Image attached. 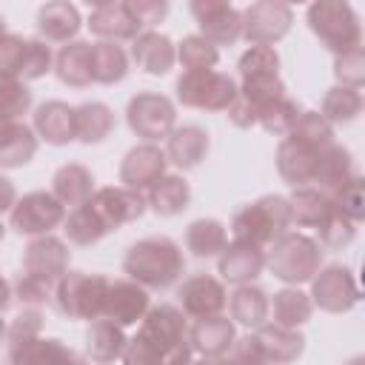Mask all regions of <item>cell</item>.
<instances>
[{"label": "cell", "instance_id": "6da1fadb", "mask_svg": "<svg viewBox=\"0 0 365 365\" xmlns=\"http://www.w3.org/2000/svg\"><path fill=\"white\" fill-rule=\"evenodd\" d=\"M188 319L177 305H151L137 334L125 342L123 365H188L191 362Z\"/></svg>", "mask_w": 365, "mask_h": 365}, {"label": "cell", "instance_id": "7a4b0ae2", "mask_svg": "<svg viewBox=\"0 0 365 365\" xmlns=\"http://www.w3.org/2000/svg\"><path fill=\"white\" fill-rule=\"evenodd\" d=\"M123 271L131 282L143 285L145 291H165L185 274L182 248L165 234L143 237L128 245L123 257Z\"/></svg>", "mask_w": 365, "mask_h": 365}, {"label": "cell", "instance_id": "3957f363", "mask_svg": "<svg viewBox=\"0 0 365 365\" xmlns=\"http://www.w3.org/2000/svg\"><path fill=\"white\" fill-rule=\"evenodd\" d=\"M291 202L282 194H265L231 217V237L234 242H248L257 248H268L291 228Z\"/></svg>", "mask_w": 365, "mask_h": 365}, {"label": "cell", "instance_id": "277c9868", "mask_svg": "<svg viewBox=\"0 0 365 365\" xmlns=\"http://www.w3.org/2000/svg\"><path fill=\"white\" fill-rule=\"evenodd\" d=\"M322 248L314 237L302 231H285L279 240H274L265 251V268L285 285H302L311 282L314 274L322 268Z\"/></svg>", "mask_w": 365, "mask_h": 365}, {"label": "cell", "instance_id": "5b68a950", "mask_svg": "<svg viewBox=\"0 0 365 365\" xmlns=\"http://www.w3.org/2000/svg\"><path fill=\"white\" fill-rule=\"evenodd\" d=\"M308 29L317 40L336 54H348L362 48V23L351 3L345 0H317L308 6Z\"/></svg>", "mask_w": 365, "mask_h": 365}, {"label": "cell", "instance_id": "8992f818", "mask_svg": "<svg viewBox=\"0 0 365 365\" xmlns=\"http://www.w3.org/2000/svg\"><path fill=\"white\" fill-rule=\"evenodd\" d=\"M108 277L103 274H86V271H66L51 291L54 308L68 319H100L103 302L108 291Z\"/></svg>", "mask_w": 365, "mask_h": 365}, {"label": "cell", "instance_id": "52a82bcc", "mask_svg": "<svg viewBox=\"0 0 365 365\" xmlns=\"http://www.w3.org/2000/svg\"><path fill=\"white\" fill-rule=\"evenodd\" d=\"M177 103L200 111H228L237 97V80L225 71H182L177 77Z\"/></svg>", "mask_w": 365, "mask_h": 365}, {"label": "cell", "instance_id": "ba28073f", "mask_svg": "<svg viewBox=\"0 0 365 365\" xmlns=\"http://www.w3.org/2000/svg\"><path fill=\"white\" fill-rule=\"evenodd\" d=\"M66 205L51 191H29L9 211V228L20 237H46L66 220Z\"/></svg>", "mask_w": 365, "mask_h": 365}, {"label": "cell", "instance_id": "9c48e42d", "mask_svg": "<svg viewBox=\"0 0 365 365\" xmlns=\"http://www.w3.org/2000/svg\"><path fill=\"white\" fill-rule=\"evenodd\" d=\"M125 123L140 140L154 143L174 131L177 108L160 91H137L125 106Z\"/></svg>", "mask_w": 365, "mask_h": 365}, {"label": "cell", "instance_id": "30bf717a", "mask_svg": "<svg viewBox=\"0 0 365 365\" xmlns=\"http://www.w3.org/2000/svg\"><path fill=\"white\" fill-rule=\"evenodd\" d=\"M311 302L319 305L328 314H345L359 305L362 294L356 285V277L348 265H322L311 279Z\"/></svg>", "mask_w": 365, "mask_h": 365}, {"label": "cell", "instance_id": "8fae6325", "mask_svg": "<svg viewBox=\"0 0 365 365\" xmlns=\"http://www.w3.org/2000/svg\"><path fill=\"white\" fill-rule=\"evenodd\" d=\"M294 26V9L279 0H259L242 11V37L251 46H274Z\"/></svg>", "mask_w": 365, "mask_h": 365}, {"label": "cell", "instance_id": "7c38bea8", "mask_svg": "<svg viewBox=\"0 0 365 365\" xmlns=\"http://www.w3.org/2000/svg\"><path fill=\"white\" fill-rule=\"evenodd\" d=\"M188 11L211 46H231L242 37V11L225 0H191Z\"/></svg>", "mask_w": 365, "mask_h": 365}, {"label": "cell", "instance_id": "4fadbf2b", "mask_svg": "<svg viewBox=\"0 0 365 365\" xmlns=\"http://www.w3.org/2000/svg\"><path fill=\"white\" fill-rule=\"evenodd\" d=\"M225 305H228V291L222 279L211 274H194L182 279V285L177 288V308L191 319L217 317L225 311Z\"/></svg>", "mask_w": 365, "mask_h": 365}, {"label": "cell", "instance_id": "5bb4252c", "mask_svg": "<svg viewBox=\"0 0 365 365\" xmlns=\"http://www.w3.org/2000/svg\"><path fill=\"white\" fill-rule=\"evenodd\" d=\"M88 202L97 211V217L106 222L108 231H117L120 225L137 222L148 211L145 194L131 191V188H123V185H103V188H97L91 194Z\"/></svg>", "mask_w": 365, "mask_h": 365}, {"label": "cell", "instance_id": "9a60e30c", "mask_svg": "<svg viewBox=\"0 0 365 365\" xmlns=\"http://www.w3.org/2000/svg\"><path fill=\"white\" fill-rule=\"evenodd\" d=\"M168 160H165V151L154 143H140L134 148L125 151L123 163H120V182L123 188H131V191H148L160 177H165L168 171Z\"/></svg>", "mask_w": 365, "mask_h": 365}, {"label": "cell", "instance_id": "2e32d148", "mask_svg": "<svg viewBox=\"0 0 365 365\" xmlns=\"http://www.w3.org/2000/svg\"><path fill=\"white\" fill-rule=\"evenodd\" d=\"M68 262H71L68 242L60 237H51V234L34 237L23 248V271L43 282H51V285L68 271Z\"/></svg>", "mask_w": 365, "mask_h": 365}, {"label": "cell", "instance_id": "e0dca14e", "mask_svg": "<svg viewBox=\"0 0 365 365\" xmlns=\"http://www.w3.org/2000/svg\"><path fill=\"white\" fill-rule=\"evenodd\" d=\"M148 308H151V297L143 285H137L131 279L108 282L106 302H103V319H108L120 328H131L148 314Z\"/></svg>", "mask_w": 365, "mask_h": 365}, {"label": "cell", "instance_id": "ac0fdd59", "mask_svg": "<svg viewBox=\"0 0 365 365\" xmlns=\"http://www.w3.org/2000/svg\"><path fill=\"white\" fill-rule=\"evenodd\" d=\"M325 148H319L314 143H305V140H297V137H282V143L277 145V171H279V177L291 188L311 185Z\"/></svg>", "mask_w": 365, "mask_h": 365}, {"label": "cell", "instance_id": "d6986e66", "mask_svg": "<svg viewBox=\"0 0 365 365\" xmlns=\"http://www.w3.org/2000/svg\"><path fill=\"white\" fill-rule=\"evenodd\" d=\"M9 365H86V359L57 336H31L9 345Z\"/></svg>", "mask_w": 365, "mask_h": 365}, {"label": "cell", "instance_id": "ffe728a7", "mask_svg": "<svg viewBox=\"0 0 365 365\" xmlns=\"http://www.w3.org/2000/svg\"><path fill=\"white\" fill-rule=\"evenodd\" d=\"M88 31L100 40L108 43H120V40H134L143 29L137 26V20L128 11L125 0H108V3H97L88 14Z\"/></svg>", "mask_w": 365, "mask_h": 365}, {"label": "cell", "instance_id": "44dd1931", "mask_svg": "<svg viewBox=\"0 0 365 365\" xmlns=\"http://www.w3.org/2000/svg\"><path fill=\"white\" fill-rule=\"evenodd\" d=\"M211 148V137L202 125L185 123V125H174V131L165 137V160L171 165H177L180 171H191L197 168L205 154Z\"/></svg>", "mask_w": 365, "mask_h": 365}, {"label": "cell", "instance_id": "7402d4cb", "mask_svg": "<svg viewBox=\"0 0 365 365\" xmlns=\"http://www.w3.org/2000/svg\"><path fill=\"white\" fill-rule=\"evenodd\" d=\"M217 271L231 285H251V279H257L265 271V248H257V245L234 242L231 240L220 251Z\"/></svg>", "mask_w": 365, "mask_h": 365}, {"label": "cell", "instance_id": "603a6c76", "mask_svg": "<svg viewBox=\"0 0 365 365\" xmlns=\"http://www.w3.org/2000/svg\"><path fill=\"white\" fill-rule=\"evenodd\" d=\"M237 339V328L228 317L217 314V317H205V319H194V325H188V342L191 351L200 354L202 359H217L225 356L231 351Z\"/></svg>", "mask_w": 365, "mask_h": 365}, {"label": "cell", "instance_id": "cb8c5ba5", "mask_svg": "<svg viewBox=\"0 0 365 365\" xmlns=\"http://www.w3.org/2000/svg\"><path fill=\"white\" fill-rule=\"evenodd\" d=\"M131 60L137 63V68H143L145 74H154V77H163L174 68L177 63V46L171 43L168 34L163 31H140L134 40H131Z\"/></svg>", "mask_w": 365, "mask_h": 365}, {"label": "cell", "instance_id": "d4e9b609", "mask_svg": "<svg viewBox=\"0 0 365 365\" xmlns=\"http://www.w3.org/2000/svg\"><path fill=\"white\" fill-rule=\"evenodd\" d=\"M254 339L265 356V365H291L305 351V336L297 328H282L277 322H265L254 328Z\"/></svg>", "mask_w": 365, "mask_h": 365}, {"label": "cell", "instance_id": "484cf974", "mask_svg": "<svg viewBox=\"0 0 365 365\" xmlns=\"http://www.w3.org/2000/svg\"><path fill=\"white\" fill-rule=\"evenodd\" d=\"M83 26L80 9L68 0H51L37 11V31L43 43H71Z\"/></svg>", "mask_w": 365, "mask_h": 365}, {"label": "cell", "instance_id": "4316f807", "mask_svg": "<svg viewBox=\"0 0 365 365\" xmlns=\"http://www.w3.org/2000/svg\"><path fill=\"white\" fill-rule=\"evenodd\" d=\"M34 134L48 145H68L77 140L74 131V108L63 100H46L34 108Z\"/></svg>", "mask_w": 365, "mask_h": 365}, {"label": "cell", "instance_id": "83f0119b", "mask_svg": "<svg viewBox=\"0 0 365 365\" xmlns=\"http://www.w3.org/2000/svg\"><path fill=\"white\" fill-rule=\"evenodd\" d=\"M37 154V134L23 120L0 117V168H23Z\"/></svg>", "mask_w": 365, "mask_h": 365}, {"label": "cell", "instance_id": "f1b7e54d", "mask_svg": "<svg viewBox=\"0 0 365 365\" xmlns=\"http://www.w3.org/2000/svg\"><path fill=\"white\" fill-rule=\"evenodd\" d=\"M354 174H356V165H354L351 151L345 145H339V143H331L322 151V157H319V165H317V174H314V182L311 185L317 191L334 197Z\"/></svg>", "mask_w": 365, "mask_h": 365}, {"label": "cell", "instance_id": "f546056e", "mask_svg": "<svg viewBox=\"0 0 365 365\" xmlns=\"http://www.w3.org/2000/svg\"><path fill=\"white\" fill-rule=\"evenodd\" d=\"M94 191H97L94 188V174L83 163H66L51 177V194L66 208H77V205L88 202Z\"/></svg>", "mask_w": 365, "mask_h": 365}, {"label": "cell", "instance_id": "4dcf8cb0", "mask_svg": "<svg viewBox=\"0 0 365 365\" xmlns=\"http://www.w3.org/2000/svg\"><path fill=\"white\" fill-rule=\"evenodd\" d=\"M54 74L60 83H66L71 88L91 86L94 83V77H91V43H86V40L66 43L54 57Z\"/></svg>", "mask_w": 365, "mask_h": 365}, {"label": "cell", "instance_id": "1f68e13d", "mask_svg": "<svg viewBox=\"0 0 365 365\" xmlns=\"http://www.w3.org/2000/svg\"><path fill=\"white\" fill-rule=\"evenodd\" d=\"M125 342H128L125 328H120V325H114V322L100 317L86 331V356L91 362H97V365H111L114 359L123 356Z\"/></svg>", "mask_w": 365, "mask_h": 365}, {"label": "cell", "instance_id": "d6a6232c", "mask_svg": "<svg viewBox=\"0 0 365 365\" xmlns=\"http://www.w3.org/2000/svg\"><path fill=\"white\" fill-rule=\"evenodd\" d=\"M145 202L160 217H177L191 202V185L182 174H165L145 191Z\"/></svg>", "mask_w": 365, "mask_h": 365}, {"label": "cell", "instance_id": "836d02e7", "mask_svg": "<svg viewBox=\"0 0 365 365\" xmlns=\"http://www.w3.org/2000/svg\"><path fill=\"white\" fill-rule=\"evenodd\" d=\"M228 311H231V322H240L245 328H259L268 322L271 302L259 285H237L234 294H228Z\"/></svg>", "mask_w": 365, "mask_h": 365}, {"label": "cell", "instance_id": "e575fe53", "mask_svg": "<svg viewBox=\"0 0 365 365\" xmlns=\"http://www.w3.org/2000/svg\"><path fill=\"white\" fill-rule=\"evenodd\" d=\"M114 123H117L114 111L100 100H88L74 108V131H77V140L86 145L103 143L114 131Z\"/></svg>", "mask_w": 365, "mask_h": 365}, {"label": "cell", "instance_id": "d590c367", "mask_svg": "<svg viewBox=\"0 0 365 365\" xmlns=\"http://www.w3.org/2000/svg\"><path fill=\"white\" fill-rule=\"evenodd\" d=\"M125 74H128V54L120 43H108V40L91 43V77H94V83L114 86V83L125 80Z\"/></svg>", "mask_w": 365, "mask_h": 365}, {"label": "cell", "instance_id": "8d00e7d4", "mask_svg": "<svg viewBox=\"0 0 365 365\" xmlns=\"http://www.w3.org/2000/svg\"><path fill=\"white\" fill-rule=\"evenodd\" d=\"M63 234L71 245H80V248H88V245H97L106 234H111L106 228V222L97 217V211L91 208V202H83L77 208H71L63 220Z\"/></svg>", "mask_w": 365, "mask_h": 365}, {"label": "cell", "instance_id": "74e56055", "mask_svg": "<svg viewBox=\"0 0 365 365\" xmlns=\"http://www.w3.org/2000/svg\"><path fill=\"white\" fill-rule=\"evenodd\" d=\"M228 245V231L220 220L211 217H200L194 222H188L185 228V248L197 257V259H208V257H220V251Z\"/></svg>", "mask_w": 365, "mask_h": 365}, {"label": "cell", "instance_id": "f35d334b", "mask_svg": "<svg viewBox=\"0 0 365 365\" xmlns=\"http://www.w3.org/2000/svg\"><path fill=\"white\" fill-rule=\"evenodd\" d=\"M271 302V314H274V322L282 325V328H302L311 314H314V302L305 291H299L297 285H288L282 291L274 294Z\"/></svg>", "mask_w": 365, "mask_h": 365}, {"label": "cell", "instance_id": "ab89813d", "mask_svg": "<svg viewBox=\"0 0 365 365\" xmlns=\"http://www.w3.org/2000/svg\"><path fill=\"white\" fill-rule=\"evenodd\" d=\"M288 202H291V222H297L299 228H317L334 205V200L328 194L317 191L314 185L294 188Z\"/></svg>", "mask_w": 365, "mask_h": 365}, {"label": "cell", "instance_id": "60d3db41", "mask_svg": "<svg viewBox=\"0 0 365 365\" xmlns=\"http://www.w3.org/2000/svg\"><path fill=\"white\" fill-rule=\"evenodd\" d=\"M319 114L331 125H348L362 114V91L348 88V86H331L322 97Z\"/></svg>", "mask_w": 365, "mask_h": 365}, {"label": "cell", "instance_id": "b9f144b4", "mask_svg": "<svg viewBox=\"0 0 365 365\" xmlns=\"http://www.w3.org/2000/svg\"><path fill=\"white\" fill-rule=\"evenodd\" d=\"M317 231V245L322 248V251H339V248H345V245H351L354 242V237H356V222L351 220V217H345L342 211H339V205L334 202L331 205V211L325 214V220L314 228Z\"/></svg>", "mask_w": 365, "mask_h": 365}, {"label": "cell", "instance_id": "7bdbcfd3", "mask_svg": "<svg viewBox=\"0 0 365 365\" xmlns=\"http://www.w3.org/2000/svg\"><path fill=\"white\" fill-rule=\"evenodd\" d=\"M285 83L279 74H265V77H248L242 80V86H237V97L245 100L254 111H257V123H259V114L279 97H285Z\"/></svg>", "mask_w": 365, "mask_h": 365}, {"label": "cell", "instance_id": "ee69618b", "mask_svg": "<svg viewBox=\"0 0 365 365\" xmlns=\"http://www.w3.org/2000/svg\"><path fill=\"white\" fill-rule=\"evenodd\" d=\"M177 60L182 63L185 71H208V68H214L220 63V48L211 46L200 34H188L177 46Z\"/></svg>", "mask_w": 365, "mask_h": 365}, {"label": "cell", "instance_id": "f6af8a7d", "mask_svg": "<svg viewBox=\"0 0 365 365\" xmlns=\"http://www.w3.org/2000/svg\"><path fill=\"white\" fill-rule=\"evenodd\" d=\"M299 114H302L299 103L285 94V97L274 100V103L259 114V123H257V125H262V128H265L268 134H274V137H288Z\"/></svg>", "mask_w": 365, "mask_h": 365}, {"label": "cell", "instance_id": "bcb514c9", "mask_svg": "<svg viewBox=\"0 0 365 365\" xmlns=\"http://www.w3.org/2000/svg\"><path fill=\"white\" fill-rule=\"evenodd\" d=\"M29 108H31V88L11 74H0V117L20 120Z\"/></svg>", "mask_w": 365, "mask_h": 365}, {"label": "cell", "instance_id": "7dc6e473", "mask_svg": "<svg viewBox=\"0 0 365 365\" xmlns=\"http://www.w3.org/2000/svg\"><path fill=\"white\" fill-rule=\"evenodd\" d=\"M240 80L248 77H265V74H279V54L274 46H248L237 63Z\"/></svg>", "mask_w": 365, "mask_h": 365}, {"label": "cell", "instance_id": "c3c4849f", "mask_svg": "<svg viewBox=\"0 0 365 365\" xmlns=\"http://www.w3.org/2000/svg\"><path fill=\"white\" fill-rule=\"evenodd\" d=\"M288 137H297V140H305V143H314L319 148L336 143V134H334V125L319 114V111H302L291 128Z\"/></svg>", "mask_w": 365, "mask_h": 365}, {"label": "cell", "instance_id": "681fc988", "mask_svg": "<svg viewBox=\"0 0 365 365\" xmlns=\"http://www.w3.org/2000/svg\"><path fill=\"white\" fill-rule=\"evenodd\" d=\"M334 77H336V86H348V88L359 91L365 83V48L336 54L334 57Z\"/></svg>", "mask_w": 365, "mask_h": 365}, {"label": "cell", "instance_id": "f907efd6", "mask_svg": "<svg viewBox=\"0 0 365 365\" xmlns=\"http://www.w3.org/2000/svg\"><path fill=\"white\" fill-rule=\"evenodd\" d=\"M51 291H54L51 282H43V279H37V277H31L26 271H20L14 277V282H11V294L29 308H40V305L51 302Z\"/></svg>", "mask_w": 365, "mask_h": 365}, {"label": "cell", "instance_id": "816d5d0a", "mask_svg": "<svg viewBox=\"0 0 365 365\" xmlns=\"http://www.w3.org/2000/svg\"><path fill=\"white\" fill-rule=\"evenodd\" d=\"M54 68V57H51V48L43 43V40H31L29 37V48H26V57H23V66H20V80H40L46 77L48 71Z\"/></svg>", "mask_w": 365, "mask_h": 365}, {"label": "cell", "instance_id": "f5cc1de1", "mask_svg": "<svg viewBox=\"0 0 365 365\" xmlns=\"http://www.w3.org/2000/svg\"><path fill=\"white\" fill-rule=\"evenodd\" d=\"M362 185H365V180L359 177V174H354L331 200L339 205V211L345 214V217H351L354 222H362V217H365V197H362Z\"/></svg>", "mask_w": 365, "mask_h": 365}, {"label": "cell", "instance_id": "db71d44e", "mask_svg": "<svg viewBox=\"0 0 365 365\" xmlns=\"http://www.w3.org/2000/svg\"><path fill=\"white\" fill-rule=\"evenodd\" d=\"M26 48H29V37L6 31L0 37V74H11V77L20 80V66H23Z\"/></svg>", "mask_w": 365, "mask_h": 365}, {"label": "cell", "instance_id": "11a10c76", "mask_svg": "<svg viewBox=\"0 0 365 365\" xmlns=\"http://www.w3.org/2000/svg\"><path fill=\"white\" fill-rule=\"evenodd\" d=\"M40 331H43V314L37 308H23L11 319V325L6 328V339H9V345H14V342H23V339L40 336Z\"/></svg>", "mask_w": 365, "mask_h": 365}, {"label": "cell", "instance_id": "9f6ffc18", "mask_svg": "<svg viewBox=\"0 0 365 365\" xmlns=\"http://www.w3.org/2000/svg\"><path fill=\"white\" fill-rule=\"evenodd\" d=\"M125 3H128V11H131V17L137 20L140 29L157 26L168 14V3L165 0H125Z\"/></svg>", "mask_w": 365, "mask_h": 365}, {"label": "cell", "instance_id": "6f0895ef", "mask_svg": "<svg viewBox=\"0 0 365 365\" xmlns=\"http://www.w3.org/2000/svg\"><path fill=\"white\" fill-rule=\"evenodd\" d=\"M231 359L240 365H265V356L259 351V342L254 339V334H245L240 339H234L231 345Z\"/></svg>", "mask_w": 365, "mask_h": 365}, {"label": "cell", "instance_id": "680465c9", "mask_svg": "<svg viewBox=\"0 0 365 365\" xmlns=\"http://www.w3.org/2000/svg\"><path fill=\"white\" fill-rule=\"evenodd\" d=\"M14 202H17V188H14V182L0 174V214H3V211H11Z\"/></svg>", "mask_w": 365, "mask_h": 365}, {"label": "cell", "instance_id": "91938a15", "mask_svg": "<svg viewBox=\"0 0 365 365\" xmlns=\"http://www.w3.org/2000/svg\"><path fill=\"white\" fill-rule=\"evenodd\" d=\"M11 297H14V294H11V282H9V279L0 274V314H3V311L11 305Z\"/></svg>", "mask_w": 365, "mask_h": 365}, {"label": "cell", "instance_id": "94428289", "mask_svg": "<svg viewBox=\"0 0 365 365\" xmlns=\"http://www.w3.org/2000/svg\"><path fill=\"white\" fill-rule=\"evenodd\" d=\"M188 365H240V362H234L231 356H217V359H197V362L191 359Z\"/></svg>", "mask_w": 365, "mask_h": 365}, {"label": "cell", "instance_id": "6125c7cd", "mask_svg": "<svg viewBox=\"0 0 365 365\" xmlns=\"http://www.w3.org/2000/svg\"><path fill=\"white\" fill-rule=\"evenodd\" d=\"M348 365H365V359H362V356H354V359H351Z\"/></svg>", "mask_w": 365, "mask_h": 365}, {"label": "cell", "instance_id": "be15d7a7", "mask_svg": "<svg viewBox=\"0 0 365 365\" xmlns=\"http://www.w3.org/2000/svg\"><path fill=\"white\" fill-rule=\"evenodd\" d=\"M3 339H6V322L0 319V342H3Z\"/></svg>", "mask_w": 365, "mask_h": 365}, {"label": "cell", "instance_id": "e7e4bbea", "mask_svg": "<svg viewBox=\"0 0 365 365\" xmlns=\"http://www.w3.org/2000/svg\"><path fill=\"white\" fill-rule=\"evenodd\" d=\"M3 34H6V20L0 17V37H3Z\"/></svg>", "mask_w": 365, "mask_h": 365}, {"label": "cell", "instance_id": "03108f58", "mask_svg": "<svg viewBox=\"0 0 365 365\" xmlns=\"http://www.w3.org/2000/svg\"><path fill=\"white\" fill-rule=\"evenodd\" d=\"M3 237H6V225L0 222V242H3Z\"/></svg>", "mask_w": 365, "mask_h": 365}]
</instances>
